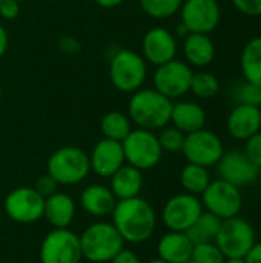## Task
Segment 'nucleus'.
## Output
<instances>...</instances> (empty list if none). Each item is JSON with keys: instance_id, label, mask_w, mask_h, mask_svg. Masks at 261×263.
<instances>
[{"instance_id": "ea45409f", "label": "nucleus", "mask_w": 261, "mask_h": 263, "mask_svg": "<svg viewBox=\"0 0 261 263\" xmlns=\"http://www.w3.org/2000/svg\"><path fill=\"white\" fill-rule=\"evenodd\" d=\"M243 259L246 263H261V242H255Z\"/></svg>"}, {"instance_id": "ddd939ff", "label": "nucleus", "mask_w": 261, "mask_h": 263, "mask_svg": "<svg viewBox=\"0 0 261 263\" xmlns=\"http://www.w3.org/2000/svg\"><path fill=\"white\" fill-rule=\"evenodd\" d=\"M45 197L31 186H20L5 199V213L17 223H34L43 219Z\"/></svg>"}, {"instance_id": "37998d69", "label": "nucleus", "mask_w": 261, "mask_h": 263, "mask_svg": "<svg viewBox=\"0 0 261 263\" xmlns=\"http://www.w3.org/2000/svg\"><path fill=\"white\" fill-rule=\"evenodd\" d=\"M188 34H189V29H188V28L180 22V23L177 25V29H175V34H174V35H175V37H182V39H185Z\"/></svg>"}, {"instance_id": "6e6552de", "label": "nucleus", "mask_w": 261, "mask_h": 263, "mask_svg": "<svg viewBox=\"0 0 261 263\" xmlns=\"http://www.w3.org/2000/svg\"><path fill=\"white\" fill-rule=\"evenodd\" d=\"M257 242L254 227L240 216L223 220L215 237V245L226 259H243Z\"/></svg>"}, {"instance_id": "473e14b6", "label": "nucleus", "mask_w": 261, "mask_h": 263, "mask_svg": "<svg viewBox=\"0 0 261 263\" xmlns=\"http://www.w3.org/2000/svg\"><path fill=\"white\" fill-rule=\"evenodd\" d=\"M238 103L242 105H252V106H260L261 105V86L254 85L251 82L242 83L237 89L235 94Z\"/></svg>"}, {"instance_id": "c9c22d12", "label": "nucleus", "mask_w": 261, "mask_h": 263, "mask_svg": "<svg viewBox=\"0 0 261 263\" xmlns=\"http://www.w3.org/2000/svg\"><path fill=\"white\" fill-rule=\"evenodd\" d=\"M232 3L245 15L249 17L261 15V0H232Z\"/></svg>"}, {"instance_id": "a211bd4d", "label": "nucleus", "mask_w": 261, "mask_h": 263, "mask_svg": "<svg viewBox=\"0 0 261 263\" xmlns=\"http://www.w3.org/2000/svg\"><path fill=\"white\" fill-rule=\"evenodd\" d=\"M228 133L235 140H248L261 129V108L238 103L228 116Z\"/></svg>"}, {"instance_id": "6ab92c4d", "label": "nucleus", "mask_w": 261, "mask_h": 263, "mask_svg": "<svg viewBox=\"0 0 261 263\" xmlns=\"http://www.w3.org/2000/svg\"><path fill=\"white\" fill-rule=\"evenodd\" d=\"M115 203L117 199L109 190V186L100 183H92L86 186L80 194L82 208L94 217L111 216L115 208Z\"/></svg>"}, {"instance_id": "a19ab883", "label": "nucleus", "mask_w": 261, "mask_h": 263, "mask_svg": "<svg viewBox=\"0 0 261 263\" xmlns=\"http://www.w3.org/2000/svg\"><path fill=\"white\" fill-rule=\"evenodd\" d=\"M8 45H9L8 32H6L5 26L0 23V59L6 54V51H8Z\"/></svg>"}, {"instance_id": "0eeeda50", "label": "nucleus", "mask_w": 261, "mask_h": 263, "mask_svg": "<svg viewBox=\"0 0 261 263\" xmlns=\"http://www.w3.org/2000/svg\"><path fill=\"white\" fill-rule=\"evenodd\" d=\"M203 210L217 216L220 220H228L240 216L243 210L242 190L222 179L211 180L208 188L202 194Z\"/></svg>"}, {"instance_id": "f704fd0d", "label": "nucleus", "mask_w": 261, "mask_h": 263, "mask_svg": "<svg viewBox=\"0 0 261 263\" xmlns=\"http://www.w3.org/2000/svg\"><path fill=\"white\" fill-rule=\"evenodd\" d=\"M58 183L46 173V174H43V176H40L38 179H37V182H35V185H34V190L42 196V197H49V196H52V194H55L57 191H58Z\"/></svg>"}, {"instance_id": "603ef678", "label": "nucleus", "mask_w": 261, "mask_h": 263, "mask_svg": "<svg viewBox=\"0 0 261 263\" xmlns=\"http://www.w3.org/2000/svg\"><path fill=\"white\" fill-rule=\"evenodd\" d=\"M2 2H3V0H0V3H2Z\"/></svg>"}, {"instance_id": "7ed1b4c3", "label": "nucleus", "mask_w": 261, "mask_h": 263, "mask_svg": "<svg viewBox=\"0 0 261 263\" xmlns=\"http://www.w3.org/2000/svg\"><path fill=\"white\" fill-rule=\"evenodd\" d=\"M78 237L83 259L92 263L111 262L125 248L123 237L109 222H95Z\"/></svg>"}, {"instance_id": "79ce46f5", "label": "nucleus", "mask_w": 261, "mask_h": 263, "mask_svg": "<svg viewBox=\"0 0 261 263\" xmlns=\"http://www.w3.org/2000/svg\"><path fill=\"white\" fill-rule=\"evenodd\" d=\"M95 5L102 6V8H106V9H111V8H117L123 3V0H94Z\"/></svg>"}, {"instance_id": "4c0bfd02", "label": "nucleus", "mask_w": 261, "mask_h": 263, "mask_svg": "<svg viewBox=\"0 0 261 263\" xmlns=\"http://www.w3.org/2000/svg\"><path fill=\"white\" fill-rule=\"evenodd\" d=\"M20 14V3L14 0H3L0 3V17L3 20H14Z\"/></svg>"}, {"instance_id": "9d476101", "label": "nucleus", "mask_w": 261, "mask_h": 263, "mask_svg": "<svg viewBox=\"0 0 261 263\" xmlns=\"http://www.w3.org/2000/svg\"><path fill=\"white\" fill-rule=\"evenodd\" d=\"M182 153L188 163L211 168L215 166L222 159L225 146L222 139L215 133L202 128L191 134H186Z\"/></svg>"}, {"instance_id": "9b49d317", "label": "nucleus", "mask_w": 261, "mask_h": 263, "mask_svg": "<svg viewBox=\"0 0 261 263\" xmlns=\"http://www.w3.org/2000/svg\"><path fill=\"white\" fill-rule=\"evenodd\" d=\"M203 211L205 210L198 196L180 193L172 196L165 203L162 210V220L169 231L186 233Z\"/></svg>"}, {"instance_id": "72a5a7b5", "label": "nucleus", "mask_w": 261, "mask_h": 263, "mask_svg": "<svg viewBox=\"0 0 261 263\" xmlns=\"http://www.w3.org/2000/svg\"><path fill=\"white\" fill-rule=\"evenodd\" d=\"M245 154L249 157V160L258 166L261 170V131L257 134H254L252 137H249L248 140H245Z\"/></svg>"}, {"instance_id": "f3484780", "label": "nucleus", "mask_w": 261, "mask_h": 263, "mask_svg": "<svg viewBox=\"0 0 261 263\" xmlns=\"http://www.w3.org/2000/svg\"><path fill=\"white\" fill-rule=\"evenodd\" d=\"M125 163L126 160L122 142H115L111 139L103 137L102 140H98L89 154L91 171L103 179H109Z\"/></svg>"}, {"instance_id": "20e7f679", "label": "nucleus", "mask_w": 261, "mask_h": 263, "mask_svg": "<svg viewBox=\"0 0 261 263\" xmlns=\"http://www.w3.org/2000/svg\"><path fill=\"white\" fill-rule=\"evenodd\" d=\"M148 77V62L134 49L120 48L109 60V79L115 89L135 92L145 85Z\"/></svg>"}, {"instance_id": "49530a36", "label": "nucleus", "mask_w": 261, "mask_h": 263, "mask_svg": "<svg viewBox=\"0 0 261 263\" xmlns=\"http://www.w3.org/2000/svg\"><path fill=\"white\" fill-rule=\"evenodd\" d=\"M14 2H17V3H23V2H26V0H14Z\"/></svg>"}, {"instance_id": "f257e3e1", "label": "nucleus", "mask_w": 261, "mask_h": 263, "mask_svg": "<svg viewBox=\"0 0 261 263\" xmlns=\"http://www.w3.org/2000/svg\"><path fill=\"white\" fill-rule=\"evenodd\" d=\"M112 225L125 242L137 245L149 240L157 228V214L145 199L132 197L117 200L112 211Z\"/></svg>"}, {"instance_id": "393cba45", "label": "nucleus", "mask_w": 261, "mask_h": 263, "mask_svg": "<svg viewBox=\"0 0 261 263\" xmlns=\"http://www.w3.org/2000/svg\"><path fill=\"white\" fill-rule=\"evenodd\" d=\"M240 68L246 82L261 86V35L245 45L240 55Z\"/></svg>"}, {"instance_id": "3c124183", "label": "nucleus", "mask_w": 261, "mask_h": 263, "mask_svg": "<svg viewBox=\"0 0 261 263\" xmlns=\"http://www.w3.org/2000/svg\"><path fill=\"white\" fill-rule=\"evenodd\" d=\"M0 125H2V117H0Z\"/></svg>"}, {"instance_id": "5701e85b", "label": "nucleus", "mask_w": 261, "mask_h": 263, "mask_svg": "<svg viewBox=\"0 0 261 263\" xmlns=\"http://www.w3.org/2000/svg\"><path fill=\"white\" fill-rule=\"evenodd\" d=\"M109 190L117 200H126L138 197L143 190V174L140 170L125 163L111 177Z\"/></svg>"}, {"instance_id": "bb28decb", "label": "nucleus", "mask_w": 261, "mask_h": 263, "mask_svg": "<svg viewBox=\"0 0 261 263\" xmlns=\"http://www.w3.org/2000/svg\"><path fill=\"white\" fill-rule=\"evenodd\" d=\"M100 129L105 139H111L115 142H123L128 134L132 131V122L128 114L122 111H108L102 122Z\"/></svg>"}, {"instance_id": "a878e982", "label": "nucleus", "mask_w": 261, "mask_h": 263, "mask_svg": "<svg viewBox=\"0 0 261 263\" xmlns=\"http://www.w3.org/2000/svg\"><path fill=\"white\" fill-rule=\"evenodd\" d=\"M222 222L217 216L203 211L200 217L192 223V227L186 231L189 240L192 245H200V243H211L215 242V237L220 231Z\"/></svg>"}, {"instance_id": "4468645a", "label": "nucleus", "mask_w": 261, "mask_h": 263, "mask_svg": "<svg viewBox=\"0 0 261 263\" xmlns=\"http://www.w3.org/2000/svg\"><path fill=\"white\" fill-rule=\"evenodd\" d=\"M182 23L189 32L209 34L222 18V9L217 0H183L180 8Z\"/></svg>"}, {"instance_id": "c85d7f7f", "label": "nucleus", "mask_w": 261, "mask_h": 263, "mask_svg": "<svg viewBox=\"0 0 261 263\" xmlns=\"http://www.w3.org/2000/svg\"><path fill=\"white\" fill-rule=\"evenodd\" d=\"M142 11L157 20H165L177 14L183 0H138Z\"/></svg>"}, {"instance_id": "09e8293b", "label": "nucleus", "mask_w": 261, "mask_h": 263, "mask_svg": "<svg viewBox=\"0 0 261 263\" xmlns=\"http://www.w3.org/2000/svg\"><path fill=\"white\" fill-rule=\"evenodd\" d=\"M45 2H58V0H45Z\"/></svg>"}, {"instance_id": "1a4fd4ad", "label": "nucleus", "mask_w": 261, "mask_h": 263, "mask_svg": "<svg viewBox=\"0 0 261 263\" xmlns=\"http://www.w3.org/2000/svg\"><path fill=\"white\" fill-rule=\"evenodd\" d=\"M38 256L42 263H80L83 259L80 237L68 228H54L45 236Z\"/></svg>"}, {"instance_id": "cd10ccee", "label": "nucleus", "mask_w": 261, "mask_h": 263, "mask_svg": "<svg viewBox=\"0 0 261 263\" xmlns=\"http://www.w3.org/2000/svg\"><path fill=\"white\" fill-rule=\"evenodd\" d=\"M209 183H211V174L205 166L195 163H186L180 171V185L185 190V193L202 196Z\"/></svg>"}, {"instance_id": "a18cd8bd", "label": "nucleus", "mask_w": 261, "mask_h": 263, "mask_svg": "<svg viewBox=\"0 0 261 263\" xmlns=\"http://www.w3.org/2000/svg\"><path fill=\"white\" fill-rule=\"evenodd\" d=\"M148 263H166V262H163V260H160V259L157 257V259H152V260H149Z\"/></svg>"}, {"instance_id": "2eb2a0df", "label": "nucleus", "mask_w": 261, "mask_h": 263, "mask_svg": "<svg viewBox=\"0 0 261 263\" xmlns=\"http://www.w3.org/2000/svg\"><path fill=\"white\" fill-rule=\"evenodd\" d=\"M218 179L238 186L240 190L249 186L258 180L260 168L255 166L242 149L225 151L218 163L215 165Z\"/></svg>"}, {"instance_id": "4be33fe9", "label": "nucleus", "mask_w": 261, "mask_h": 263, "mask_svg": "<svg viewBox=\"0 0 261 263\" xmlns=\"http://www.w3.org/2000/svg\"><path fill=\"white\" fill-rule=\"evenodd\" d=\"M183 54L188 65L205 68L215 59V45L208 34L189 32L183 39Z\"/></svg>"}, {"instance_id": "e433bc0d", "label": "nucleus", "mask_w": 261, "mask_h": 263, "mask_svg": "<svg viewBox=\"0 0 261 263\" xmlns=\"http://www.w3.org/2000/svg\"><path fill=\"white\" fill-rule=\"evenodd\" d=\"M57 46L65 54H77V52L82 51V43L74 35H62V37H58Z\"/></svg>"}, {"instance_id": "c03bdc74", "label": "nucleus", "mask_w": 261, "mask_h": 263, "mask_svg": "<svg viewBox=\"0 0 261 263\" xmlns=\"http://www.w3.org/2000/svg\"><path fill=\"white\" fill-rule=\"evenodd\" d=\"M225 263H246L245 259H226Z\"/></svg>"}, {"instance_id": "8fccbe9b", "label": "nucleus", "mask_w": 261, "mask_h": 263, "mask_svg": "<svg viewBox=\"0 0 261 263\" xmlns=\"http://www.w3.org/2000/svg\"><path fill=\"white\" fill-rule=\"evenodd\" d=\"M183 263H192V262H191V259H189V260H186V262H183Z\"/></svg>"}, {"instance_id": "412c9836", "label": "nucleus", "mask_w": 261, "mask_h": 263, "mask_svg": "<svg viewBox=\"0 0 261 263\" xmlns=\"http://www.w3.org/2000/svg\"><path fill=\"white\" fill-rule=\"evenodd\" d=\"M192 242L186 233L169 231L157 243L158 259L166 263H183L191 259Z\"/></svg>"}, {"instance_id": "58836bf2", "label": "nucleus", "mask_w": 261, "mask_h": 263, "mask_svg": "<svg viewBox=\"0 0 261 263\" xmlns=\"http://www.w3.org/2000/svg\"><path fill=\"white\" fill-rule=\"evenodd\" d=\"M109 263H142L140 262V259H138V256L134 253V251H131V250H128V248H123L120 253H117V256L111 260Z\"/></svg>"}, {"instance_id": "dca6fc26", "label": "nucleus", "mask_w": 261, "mask_h": 263, "mask_svg": "<svg viewBox=\"0 0 261 263\" xmlns=\"http://www.w3.org/2000/svg\"><path fill=\"white\" fill-rule=\"evenodd\" d=\"M142 52L148 63L160 66L177 55V39L166 28L155 26L145 32L142 40Z\"/></svg>"}, {"instance_id": "aec40b11", "label": "nucleus", "mask_w": 261, "mask_h": 263, "mask_svg": "<svg viewBox=\"0 0 261 263\" xmlns=\"http://www.w3.org/2000/svg\"><path fill=\"white\" fill-rule=\"evenodd\" d=\"M43 217L55 230L68 228L75 217V202L71 196L57 191L45 199Z\"/></svg>"}, {"instance_id": "7c9ffc66", "label": "nucleus", "mask_w": 261, "mask_h": 263, "mask_svg": "<svg viewBox=\"0 0 261 263\" xmlns=\"http://www.w3.org/2000/svg\"><path fill=\"white\" fill-rule=\"evenodd\" d=\"M157 137L163 153H182L186 134L175 126H165L160 129Z\"/></svg>"}, {"instance_id": "c756f323", "label": "nucleus", "mask_w": 261, "mask_h": 263, "mask_svg": "<svg viewBox=\"0 0 261 263\" xmlns=\"http://www.w3.org/2000/svg\"><path fill=\"white\" fill-rule=\"evenodd\" d=\"M218 89H220V82L212 72L198 71V72L192 74L189 91L194 96H197L200 99H211L218 92Z\"/></svg>"}, {"instance_id": "f8f14e48", "label": "nucleus", "mask_w": 261, "mask_h": 263, "mask_svg": "<svg viewBox=\"0 0 261 263\" xmlns=\"http://www.w3.org/2000/svg\"><path fill=\"white\" fill-rule=\"evenodd\" d=\"M192 68L183 60L172 59L160 66H157L152 83L154 89L166 96L168 99H178L189 92L191 80H192Z\"/></svg>"}, {"instance_id": "39448f33", "label": "nucleus", "mask_w": 261, "mask_h": 263, "mask_svg": "<svg viewBox=\"0 0 261 263\" xmlns=\"http://www.w3.org/2000/svg\"><path fill=\"white\" fill-rule=\"evenodd\" d=\"M46 173L58 185H77L91 173L89 156L77 146H63L51 154Z\"/></svg>"}, {"instance_id": "b1692460", "label": "nucleus", "mask_w": 261, "mask_h": 263, "mask_svg": "<svg viewBox=\"0 0 261 263\" xmlns=\"http://www.w3.org/2000/svg\"><path fill=\"white\" fill-rule=\"evenodd\" d=\"M171 123L172 126L178 128L185 134H191L205 128L206 123V112L202 105L189 100L177 102L172 105L171 112Z\"/></svg>"}, {"instance_id": "f03ea898", "label": "nucleus", "mask_w": 261, "mask_h": 263, "mask_svg": "<svg viewBox=\"0 0 261 263\" xmlns=\"http://www.w3.org/2000/svg\"><path fill=\"white\" fill-rule=\"evenodd\" d=\"M172 100L154 88H140L132 92L128 116L137 128L157 131L171 123Z\"/></svg>"}, {"instance_id": "2f4dec72", "label": "nucleus", "mask_w": 261, "mask_h": 263, "mask_svg": "<svg viewBox=\"0 0 261 263\" xmlns=\"http://www.w3.org/2000/svg\"><path fill=\"white\" fill-rule=\"evenodd\" d=\"M225 260L226 257L214 242L194 245L192 248V254H191L192 263H225Z\"/></svg>"}, {"instance_id": "864d4df0", "label": "nucleus", "mask_w": 261, "mask_h": 263, "mask_svg": "<svg viewBox=\"0 0 261 263\" xmlns=\"http://www.w3.org/2000/svg\"><path fill=\"white\" fill-rule=\"evenodd\" d=\"M260 108H261V105H260Z\"/></svg>"}, {"instance_id": "de8ad7c7", "label": "nucleus", "mask_w": 261, "mask_h": 263, "mask_svg": "<svg viewBox=\"0 0 261 263\" xmlns=\"http://www.w3.org/2000/svg\"><path fill=\"white\" fill-rule=\"evenodd\" d=\"M2 94H3V92H2V88H0V100H2Z\"/></svg>"}, {"instance_id": "423d86ee", "label": "nucleus", "mask_w": 261, "mask_h": 263, "mask_svg": "<svg viewBox=\"0 0 261 263\" xmlns=\"http://www.w3.org/2000/svg\"><path fill=\"white\" fill-rule=\"evenodd\" d=\"M122 146L126 163L140 170L142 173L155 168L163 157L158 137L154 131L149 129H132L122 142Z\"/></svg>"}]
</instances>
